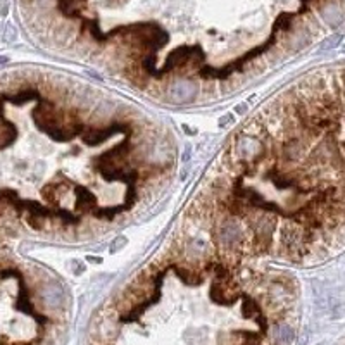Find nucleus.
Here are the masks:
<instances>
[{"label": "nucleus", "instance_id": "f03ea898", "mask_svg": "<svg viewBox=\"0 0 345 345\" xmlns=\"http://www.w3.org/2000/svg\"><path fill=\"white\" fill-rule=\"evenodd\" d=\"M295 323L285 271L180 240L104 306L88 345H292Z\"/></svg>", "mask_w": 345, "mask_h": 345}, {"label": "nucleus", "instance_id": "f257e3e1", "mask_svg": "<svg viewBox=\"0 0 345 345\" xmlns=\"http://www.w3.org/2000/svg\"><path fill=\"white\" fill-rule=\"evenodd\" d=\"M185 240L243 261L311 264L345 247V71L288 85L226 140Z\"/></svg>", "mask_w": 345, "mask_h": 345}]
</instances>
